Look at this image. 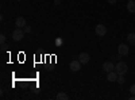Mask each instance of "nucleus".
<instances>
[{"instance_id": "nucleus-1", "label": "nucleus", "mask_w": 135, "mask_h": 100, "mask_svg": "<svg viewBox=\"0 0 135 100\" xmlns=\"http://www.w3.org/2000/svg\"><path fill=\"white\" fill-rule=\"evenodd\" d=\"M127 64L126 62H123V61H119L118 64H116V66H115V72L118 73V74H126L127 73Z\"/></svg>"}, {"instance_id": "nucleus-18", "label": "nucleus", "mask_w": 135, "mask_h": 100, "mask_svg": "<svg viewBox=\"0 0 135 100\" xmlns=\"http://www.w3.org/2000/svg\"><path fill=\"white\" fill-rule=\"evenodd\" d=\"M54 4H55V6H58V4H61V0H54Z\"/></svg>"}, {"instance_id": "nucleus-10", "label": "nucleus", "mask_w": 135, "mask_h": 100, "mask_svg": "<svg viewBox=\"0 0 135 100\" xmlns=\"http://www.w3.org/2000/svg\"><path fill=\"white\" fill-rule=\"evenodd\" d=\"M127 11L131 12V14L135 12V2H134V0H130V2L127 3Z\"/></svg>"}, {"instance_id": "nucleus-17", "label": "nucleus", "mask_w": 135, "mask_h": 100, "mask_svg": "<svg viewBox=\"0 0 135 100\" xmlns=\"http://www.w3.org/2000/svg\"><path fill=\"white\" fill-rule=\"evenodd\" d=\"M107 2H108L109 4H115V3L118 2V0H107Z\"/></svg>"}, {"instance_id": "nucleus-20", "label": "nucleus", "mask_w": 135, "mask_h": 100, "mask_svg": "<svg viewBox=\"0 0 135 100\" xmlns=\"http://www.w3.org/2000/svg\"><path fill=\"white\" fill-rule=\"evenodd\" d=\"M16 2H22V0H16Z\"/></svg>"}, {"instance_id": "nucleus-7", "label": "nucleus", "mask_w": 135, "mask_h": 100, "mask_svg": "<svg viewBox=\"0 0 135 100\" xmlns=\"http://www.w3.org/2000/svg\"><path fill=\"white\" fill-rule=\"evenodd\" d=\"M103 69H104L105 73H109V72H112V70H115V65L112 64V62H109V61H107V62H104V65H103Z\"/></svg>"}, {"instance_id": "nucleus-11", "label": "nucleus", "mask_w": 135, "mask_h": 100, "mask_svg": "<svg viewBox=\"0 0 135 100\" xmlns=\"http://www.w3.org/2000/svg\"><path fill=\"white\" fill-rule=\"evenodd\" d=\"M127 39H128L130 45H135V32H130L127 35Z\"/></svg>"}, {"instance_id": "nucleus-5", "label": "nucleus", "mask_w": 135, "mask_h": 100, "mask_svg": "<svg viewBox=\"0 0 135 100\" xmlns=\"http://www.w3.org/2000/svg\"><path fill=\"white\" fill-rule=\"evenodd\" d=\"M81 62L78 61V60H76V61H72L70 62V65H69V68H70V70H73V72H78L81 69Z\"/></svg>"}, {"instance_id": "nucleus-6", "label": "nucleus", "mask_w": 135, "mask_h": 100, "mask_svg": "<svg viewBox=\"0 0 135 100\" xmlns=\"http://www.w3.org/2000/svg\"><path fill=\"white\" fill-rule=\"evenodd\" d=\"M89 60H91V57H89L88 53H80V55H78V61H80L81 64H88Z\"/></svg>"}, {"instance_id": "nucleus-12", "label": "nucleus", "mask_w": 135, "mask_h": 100, "mask_svg": "<svg viewBox=\"0 0 135 100\" xmlns=\"http://www.w3.org/2000/svg\"><path fill=\"white\" fill-rule=\"evenodd\" d=\"M57 99H58V100H68V99H69V96H68L65 92H60V93L57 95Z\"/></svg>"}, {"instance_id": "nucleus-16", "label": "nucleus", "mask_w": 135, "mask_h": 100, "mask_svg": "<svg viewBox=\"0 0 135 100\" xmlns=\"http://www.w3.org/2000/svg\"><path fill=\"white\" fill-rule=\"evenodd\" d=\"M23 30H25V32H30L31 31V26H25Z\"/></svg>"}, {"instance_id": "nucleus-4", "label": "nucleus", "mask_w": 135, "mask_h": 100, "mask_svg": "<svg viewBox=\"0 0 135 100\" xmlns=\"http://www.w3.org/2000/svg\"><path fill=\"white\" fill-rule=\"evenodd\" d=\"M128 51H130V49H128L127 45H124V43H120V45L118 46V53H119L120 55H127Z\"/></svg>"}, {"instance_id": "nucleus-8", "label": "nucleus", "mask_w": 135, "mask_h": 100, "mask_svg": "<svg viewBox=\"0 0 135 100\" xmlns=\"http://www.w3.org/2000/svg\"><path fill=\"white\" fill-rule=\"evenodd\" d=\"M118 76H119V74H118L115 70H112V72L107 73V80H108L109 83H114V81L118 80Z\"/></svg>"}, {"instance_id": "nucleus-3", "label": "nucleus", "mask_w": 135, "mask_h": 100, "mask_svg": "<svg viewBox=\"0 0 135 100\" xmlns=\"http://www.w3.org/2000/svg\"><path fill=\"white\" fill-rule=\"evenodd\" d=\"M95 32H96L97 37H104L107 34V27L104 25H97L95 27Z\"/></svg>"}, {"instance_id": "nucleus-2", "label": "nucleus", "mask_w": 135, "mask_h": 100, "mask_svg": "<svg viewBox=\"0 0 135 100\" xmlns=\"http://www.w3.org/2000/svg\"><path fill=\"white\" fill-rule=\"evenodd\" d=\"M23 37H25V30H23V28L18 27L16 30L12 31V38H14V41H22V39H23Z\"/></svg>"}, {"instance_id": "nucleus-19", "label": "nucleus", "mask_w": 135, "mask_h": 100, "mask_svg": "<svg viewBox=\"0 0 135 100\" xmlns=\"http://www.w3.org/2000/svg\"><path fill=\"white\" fill-rule=\"evenodd\" d=\"M130 100H135V95H132V96L130 97Z\"/></svg>"}, {"instance_id": "nucleus-15", "label": "nucleus", "mask_w": 135, "mask_h": 100, "mask_svg": "<svg viewBox=\"0 0 135 100\" xmlns=\"http://www.w3.org/2000/svg\"><path fill=\"white\" fill-rule=\"evenodd\" d=\"M130 92H131L132 95H135V84H132V85L130 87Z\"/></svg>"}, {"instance_id": "nucleus-14", "label": "nucleus", "mask_w": 135, "mask_h": 100, "mask_svg": "<svg viewBox=\"0 0 135 100\" xmlns=\"http://www.w3.org/2000/svg\"><path fill=\"white\" fill-rule=\"evenodd\" d=\"M0 42H2V45H4V43H6V35L4 34L0 35Z\"/></svg>"}, {"instance_id": "nucleus-9", "label": "nucleus", "mask_w": 135, "mask_h": 100, "mask_svg": "<svg viewBox=\"0 0 135 100\" xmlns=\"http://www.w3.org/2000/svg\"><path fill=\"white\" fill-rule=\"evenodd\" d=\"M15 25H16L18 27H20V28H23V27L26 26V19H25L23 16H19V18H16V20H15Z\"/></svg>"}, {"instance_id": "nucleus-13", "label": "nucleus", "mask_w": 135, "mask_h": 100, "mask_svg": "<svg viewBox=\"0 0 135 100\" xmlns=\"http://www.w3.org/2000/svg\"><path fill=\"white\" fill-rule=\"evenodd\" d=\"M116 81H118V84H120V85H122V84H124V81H126V79H124V74H119Z\"/></svg>"}]
</instances>
